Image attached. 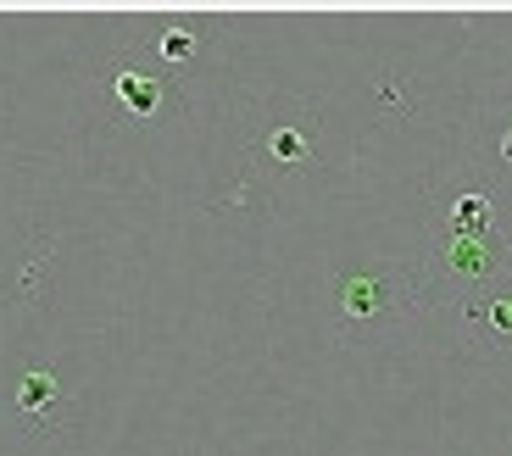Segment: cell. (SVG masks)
Instances as JSON below:
<instances>
[{
	"label": "cell",
	"instance_id": "cell-3",
	"mask_svg": "<svg viewBox=\"0 0 512 456\" xmlns=\"http://www.w3.org/2000/svg\"><path fill=\"white\" fill-rule=\"evenodd\" d=\"M340 312H346V323H373L379 312H390V284H384V273H351L340 284Z\"/></svg>",
	"mask_w": 512,
	"mask_h": 456
},
{
	"label": "cell",
	"instance_id": "cell-1",
	"mask_svg": "<svg viewBox=\"0 0 512 456\" xmlns=\"http://www.w3.org/2000/svg\"><path fill=\"white\" fill-rule=\"evenodd\" d=\"M256 156H262V167H273V173H295V167H307L312 156H318V134H312V123H301V117L273 123L268 134L256 140Z\"/></svg>",
	"mask_w": 512,
	"mask_h": 456
},
{
	"label": "cell",
	"instance_id": "cell-4",
	"mask_svg": "<svg viewBox=\"0 0 512 456\" xmlns=\"http://www.w3.org/2000/svg\"><path fill=\"white\" fill-rule=\"evenodd\" d=\"M440 262L462 279H490V267H496V251H490V234L485 240H468V234H446V251Z\"/></svg>",
	"mask_w": 512,
	"mask_h": 456
},
{
	"label": "cell",
	"instance_id": "cell-7",
	"mask_svg": "<svg viewBox=\"0 0 512 456\" xmlns=\"http://www.w3.org/2000/svg\"><path fill=\"white\" fill-rule=\"evenodd\" d=\"M490 223H496V206H490V195H462L457 206H451V234H468V240H485Z\"/></svg>",
	"mask_w": 512,
	"mask_h": 456
},
{
	"label": "cell",
	"instance_id": "cell-6",
	"mask_svg": "<svg viewBox=\"0 0 512 456\" xmlns=\"http://www.w3.org/2000/svg\"><path fill=\"white\" fill-rule=\"evenodd\" d=\"M56 406H62V384L51 379V373H28L23 384H17V412L34 423H51Z\"/></svg>",
	"mask_w": 512,
	"mask_h": 456
},
{
	"label": "cell",
	"instance_id": "cell-2",
	"mask_svg": "<svg viewBox=\"0 0 512 456\" xmlns=\"http://www.w3.org/2000/svg\"><path fill=\"white\" fill-rule=\"evenodd\" d=\"M112 95H117V106H123V112L134 117V123H151V117H162V112H167V101H173V89H167L156 73L134 67V62H123V67H117Z\"/></svg>",
	"mask_w": 512,
	"mask_h": 456
},
{
	"label": "cell",
	"instance_id": "cell-5",
	"mask_svg": "<svg viewBox=\"0 0 512 456\" xmlns=\"http://www.w3.org/2000/svg\"><path fill=\"white\" fill-rule=\"evenodd\" d=\"M468 323H474L479 334H490V345H512V290L479 295V301L468 306Z\"/></svg>",
	"mask_w": 512,
	"mask_h": 456
},
{
	"label": "cell",
	"instance_id": "cell-8",
	"mask_svg": "<svg viewBox=\"0 0 512 456\" xmlns=\"http://www.w3.org/2000/svg\"><path fill=\"white\" fill-rule=\"evenodd\" d=\"M156 51L167 56V62H195V56H201V34H195V28H162V39H156Z\"/></svg>",
	"mask_w": 512,
	"mask_h": 456
},
{
	"label": "cell",
	"instance_id": "cell-9",
	"mask_svg": "<svg viewBox=\"0 0 512 456\" xmlns=\"http://www.w3.org/2000/svg\"><path fill=\"white\" fill-rule=\"evenodd\" d=\"M501 156H507V162H512V134H507V140H501Z\"/></svg>",
	"mask_w": 512,
	"mask_h": 456
}]
</instances>
